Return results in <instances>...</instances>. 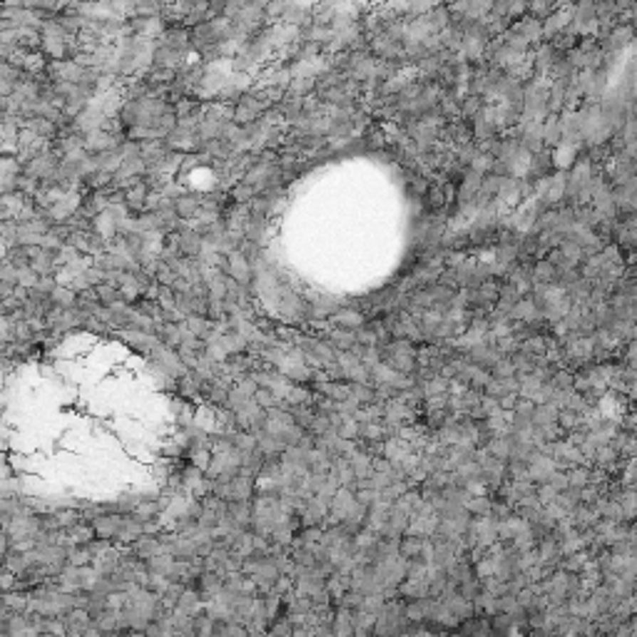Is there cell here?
I'll use <instances>...</instances> for the list:
<instances>
[{"mask_svg":"<svg viewBox=\"0 0 637 637\" xmlns=\"http://www.w3.org/2000/svg\"><path fill=\"white\" fill-rule=\"evenodd\" d=\"M177 279H180V276H177L167 264H162V269L157 271V274H155V281H157L160 286H175Z\"/></svg>","mask_w":637,"mask_h":637,"instance_id":"8fae6325","label":"cell"},{"mask_svg":"<svg viewBox=\"0 0 637 637\" xmlns=\"http://www.w3.org/2000/svg\"><path fill=\"white\" fill-rule=\"evenodd\" d=\"M98 296H100V304L103 306H115V304H120V301H125V296H123V291L120 289H115V286H110V284H100L98 286Z\"/></svg>","mask_w":637,"mask_h":637,"instance_id":"30bf717a","label":"cell"},{"mask_svg":"<svg viewBox=\"0 0 637 637\" xmlns=\"http://www.w3.org/2000/svg\"><path fill=\"white\" fill-rule=\"evenodd\" d=\"M147 197H150V190L145 182H140L138 187L125 192V207H128L130 214H143L147 209Z\"/></svg>","mask_w":637,"mask_h":637,"instance_id":"8992f818","label":"cell"},{"mask_svg":"<svg viewBox=\"0 0 637 637\" xmlns=\"http://www.w3.org/2000/svg\"><path fill=\"white\" fill-rule=\"evenodd\" d=\"M266 237V222H259V219H249L244 227V239L252 242V244H259L264 242Z\"/></svg>","mask_w":637,"mask_h":637,"instance_id":"9c48e42d","label":"cell"},{"mask_svg":"<svg viewBox=\"0 0 637 637\" xmlns=\"http://www.w3.org/2000/svg\"><path fill=\"white\" fill-rule=\"evenodd\" d=\"M175 239H177V247H180L182 257L197 259V257L204 252V237H202V232L192 224H185V229L177 232Z\"/></svg>","mask_w":637,"mask_h":637,"instance_id":"7a4b0ae2","label":"cell"},{"mask_svg":"<svg viewBox=\"0 0 637 637\" xmlns=\"http://www.w3.org/2000/svg\"><path fill=\"white\" fill-rule=\"evenodd\" d=\"M393 637H495L490 630L471 625V628H416Z\"/></svg>","mask_w":637,"mask_h":637,"instance_id":"6da1fadb","label":"cell"},{"mask_svg":"<svg viewBox=\"0 0 637 637\" xmlns=\"http://www.w3.org/2000/svg\"><path fill=\"white\" fill-rule=\"evenodd\" d=\"M157 43L165 45V48H170V50H175V53L187 55L192 50V30L182 28V25H170V30L162 35Z\"/></svg>","mask_w":637,"mask_h":637,"instance_id":"3957f363","label":"cell"},{"mask_svg":"<svg viewBox=\"0 0 637 637\" xmlns=\"http://www.w3.org/2000/svg\"><path fill=\"white\" fill-rule=\"evenodd\" d=\"M202 209V197L190 195V192H182L180 197L175 200V212L182 222H195L197 214Z\"/></svg>","mask_w":637,"mask_h":637,"instance_id":"5b68a950","label":"cell"},{"mask_svg":"<svg viewBox=\"0 0 637 637\" xmlns=\"http://www.w3.org/2000/svg\"><path fill=\"white\" fill-rule=\"evenodd\" d=\"M232 200H234V204H242V207H249V202L254 200L257 195H259V192L254 190V187H249V185H244V182H237V185H232Z\"/></svg>","mask_w":637,"mask_h":637,"instance_id":"ba28073f","label":"cell"},{"mask_svg":"<svg viewBox=\"0 0 637 637\" xmlns=\"http://www.w3.org/2000/svg\"><path fill=\"white\" fill-rule=\"evenodd\" d=\"M331 321L336 323L338 328H343V331H348V328H356L358 323H361V314L353 309H336L331 314Z\"/></svg>","mask_w":637,"mask_h":637,"instance_id":"52a82bcc","label":"cell"},{"mask_svg":"<svg viewBox=\"0 0 637 637\" xmlns=\"http://www.w3.org/2000/svg\"><path fill=\"white\" fill-rule=\"evenodd\" d=\"M227 276H232V279H237L244 286H252V281H254V269H252L249 259H247L242 252H234V254L227 257Z\"/></svg>","mask_w":637,"mask_h":637,"instance_id":"277c9868","label":"cell"}]
</instances>
